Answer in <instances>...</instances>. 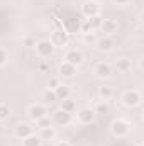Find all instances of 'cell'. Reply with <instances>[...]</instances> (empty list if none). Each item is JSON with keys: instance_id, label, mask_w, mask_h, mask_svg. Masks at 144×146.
<instances>
[{"instance_id": "cell-9", "label": "cell", "mask_w": 144, "mask_h": 146, "mask_svg": "<svg viewBox=\"0 0 144 146\" xmlns=\"http://www.w3.org/2000/svg\"><path fill=\"white\" fill-rule=\"evenodd\" d=\"M32 133H34V127H31V126H29V124H26V122L17 124V126H15V129H14V134H15V138H19V139H24V138L31 136Z\"/></svg>"}, {"instance_id": "cell-14", "label": "cell", "mask_w": 144, "mask_h": 146, "mask_svg": "<svg viewBox=\"0 0 144 146\" xmlns=\"http://www.w3.org/2000/svg\"><path fill=\"white\" fill-rule=\"evenodd\" d=\"M100 29L107 34V36H110V34H114V33H117V29H119V24L114 21V19H104L102 21V26H100Z\"/></svg>"}, {"instance_id": "cell-31", "label": "cell", "mask_w": 144, "mask_h": 146, "mask_svg": "<svg viewBox=\"0 0 144 146\" xmlns=\"http://www.w3.org/2000/svg\"><path fill=\"white\" fill-rule=\"evenodd\" d=\"M56 146H71V145H70L68 141H59V143H58Z\"/></svg>"}, {"instance_id": "cell-2", "label": "cell", "mask_w": 144, "mask_h": 146, "mask_svg": "<svg viewBox=\"0 0 144 146\" xmlns=\"http://www.w3.org/2000/svg\"><path fill=\"white\" fill-rule=\"evenodd\" d=\"M27 115H29V119L31 121H41V119H44V117H48V109H46V106L44 104H32L29 109H27Z\"/></svg>"}, {"instance_id": "cell-29", "label": "cell", "mask_w": 144, "mask_h": 146, "mask_svg": "<svg viewBox=\"0 0 144 146\" xmlns=\"http://www.w3.org/2000/svg\"><path fill=\"white\" fill-rule=\"evenodd\" d=\"M24 44L29 46V48H32V46H36V41H34L32 37H26V39H24Z\"/></svg>"}, {"instance_id": "cell-27", "label": "cell", "mask_w": 144, "mask_h": 146, "mask_svg": "<svg viewBox=\"0 0 144 146\" xmlns=\"http://www.w3.org/2000/svg\"><path fill=\"white\" fill-rule=\"evenodd\" d=\"M7 61H9V54H7V51H5V49H2V48H0V66H3Z\"/></svg>"}, {"instance_id": "cell-25", "label": "cell", "mask_w": 144, "mask_h": 146, "mask_svg": "<svg viewBox=\"0 0 144 146\" xmlns=\"http://www.w3.org/2000/svg\"><path fill=\"white\" fill-rule=\"evenodd\" d=\"M59 83H61V82H59V78H58V76H53V78H49V82H48V88L54 90Z\"/></svg>"}, {"instance_id": "cell-8", "label": "cell", "mask_w": 144, "mask_h": 146, "mask_svg": "<svg viewBox=\"0 0 144 146\" xmlns=\"http://www.w3.org/2000/svg\"><path fill=\"white\" fill-rule=\"evenodd\" d=\"M71 119H73V114H70V112H66L63 109H58L53 114V121H54L56 126H68V124H71Z\"/></svg>"}, {"instance_id": "cell-10", "label": "cell", "mask_w": 144, "mask_h": 146, "mask_svg": "<svg viewBox=\"0 0 144 146\" xmlns=\"http://www.w3.org/2000/svg\"><path fill=\"white\" fill-rule=\"evenodd\" d=\"M95 75L98 76V78H110L112 76V66L108 65V63H104V61H100V63H97L95 65Z\"/></svg>"}, {"instance_id": "cell-17", "label": "cell", "mask_w": 144, "mask_h": 146, "mask_svg": "<svg viewBox=\"0 0 144 146\" xmlns=\"http://www.w3.org/2000/svg\"><path fill=\"white\" fill-rule=\"evenodd\" d=\"M115 68H117L119 72H129V70L132 68V61H131L129 58H119V60L115 61Z\"/></svg>"}, {"instance_id": "cell-19", "label": "cell", "mask_w": 144, "mask_h": 146, "mask_svg": "<svg viewBox=\"0 0 144 146\" xmlns=\"http://www.w3.org/2000/svg\"><path fill=\"white\" fill-rule=\"evenodd\" d=\"M42 145V141H41V138L37 136V134H31V136H27V138H24L22 139V146H41Z\"/></svg>"}, {"instance_id": "cell-28", "label": "cell", "mask_w": 144, "mask_h": 146, "mask_svg": "<svg viewBox=\"0 0 144 146\" xmlns=\"http://www.w3.org/2000/svg\"><path fill=\"white\" fill-rule=\"evenodd\" d=\"M83 39H85V42H97V36H95V33H88V34H83Z\"/></svg>"}, {"instance_id": "cell-26", "label": "cell", "mask_w": 144, "mask_h": 146, "mask_svg": "<svg viewBox=\"0 0 144 146\" xmlns=\"http://www.w3.org/2000/svg\"><path fill=\"white\" fill-rule=\"evenodd\" d=\"M36 126H37V129H42V127H48V126H53V124H51V121H49L48 117H44V119L37 121V122H36Z\"/></svg>"}, {"instance_id": "cell-23", "label": "cell", "mask_w": 144, "mask_h": 146, "mask_svg": "<svg viewBox=\"0 0 144 146\" xmlns=\"http://www.w3.org/2000/svg\"><path fill=\"white\" fill-rule=\"evenodd\" d=\"M98 95H100L104 100H107V99H110V97L114 95V92H112L110 87H100V88H98Z\"/></svg>"}, {"instance_id": "cell-5", "label": "cell", "mask_w": 144, "mask_h": 146, "mask_svg": "<svg viewBox=\"0 0 144 146\" xmlns=\"http://www.w3.org/2000/svg\"><path fill=\"white\" fill-rule=\"evenodd\" d=\"M122 104H124L126 107H129V109L139 106V104H141V94L136 92V90H127V92L122 95Z\"/></svg>"}, {"instance_id": "cell-30", "label": "cell", "mask_w": 144, "mask_h": 146, "mask_svg": "<svg viewBox=\"0 0 144 146\" xmlns=\"http://www.w3.org/2000/svg\"><path fill=\"white\" fill-rule=\"evenodd\" d=\"M114 3H117V5H126V3H129L131 0H112Z\"/></svg>"}, {"instance_id": "cell-20", "label": "cell", "mask_w": 144, "mask_h": 146, "mask_svg": "<svg viewBox=\"0 0 144 146\" xmlns=\"http://www.w3.org/2000/svg\"><path fill=\"white\" fill-rule=\"evenodd\" d=\"M93 110H95L97 115H107L108 112H110V107H108V104L105 100H102V102H98V104L93 107Z\"/></svg>"}, {"instance_id": "cell-3", "label": "cell", "mask_w": 144, "mask_h": 146, "mask_svg": "<svg viewBox=\"0 0 144 146\" xmlns=\"http://www.w3.org/2000/svg\"><path fill=\"white\" fill-rule=\"evenodd\" d=\"M81 14L88 19V17H93V15H98L100 14V3L97 0H85L81 3Z\"/></svg>"}, {"instance_id": "cell-7", "label": "cell", "mask_w": 144, "mask_h": 146, "mask_svg": "<svg viewBox=\"0 0 144 146\" xmlns=\"http://www.w3.org/2000/svg\"><path fill=\"white\" fill-rule=\"evenodd\" d=\"M68 33L66 31H63V29H58V31H54L53 34H51V42H53V46L54 48H63V46H66L68 44Z\"/></svg>"}, {"instance_id": "cell-1", "label": "cell", "mask_w": 144, "mask_h": 146, "mask_svg": "<svg viewBox=\"0 0 144 146\" xmlns=\"http://www.w3.org/2000/svg\"><path fill=\"white\" fill-rule=\"evenodd\" d=\"M129 122L127 121H124V119H115V121H112V124H110V133L115 136V138H124V136H127V133H129Z\"/></svg>"}, {"instance_id": "cell-15", "label": "cell", "mask_w": 144, "mask_h": 146, "mask_svg": "<svg viewBox=\"0 0 144 146\" xmlns=\"http://www.w3.org/2000/svg\"><path fill=\"white\" fill-rule=\"evenodd\" d=\"M59 75L61 76H65V78H73L75 75H76V66H73L70 63H61V66H59Z\"/></svg>"}, {"instance_id": "cell-21", "label": "cell", "mask_w": 144, "mask_h": 146, "mask_svg": "<svg viewBox=\"0 0 144 146\" xmlns=\"http://www.w3.org/2000/svg\"><path fill=\"white\" fill-rule=\"evenodd\" d=\"M88 21V24H90V27H92V31H97V29H100V26H102V21H104V17L98 14V15H93V17H88L87 19Z\"/></svg>"}, {"instance_id": "cell-24", "label": "cell", "mask_w": 144, "mask_h": 146, "mask_svg": "<svg viewBox=\"0 0 144 146\" xmlns=\"http://www.w3.org/2000/svg\"><path fill=\"white\" fill-rule=\"evenodd\" d=\"M9 115H10V109H9V106L0 104V121H5Z\"/></svg>"}, {"instance_id": "cell-22", "label": "cell", "mask_w": 144, "mask_h": 146, "mask_svg": "<svg viewBox=\"0 0 144 146\" xmlns=\"http://www.w3.org/2000/svg\"><path fill=\"white\" fill-rule=\"evenodd\" d=\"M61 109L66 110V112H70V114H73V112L76 110V102L71 100V99H65V100H61Z\"/></svg>"}, {"instance_id": "cell-32", "label": "cell", "mask_w": 144, "mask_h": 146, "mask_svg": "<svg viewBox=\"0 0 144 146\" xmlns=\"http://www.w3.org/2000/svg\"><path fill=\"white\" fill-rule=\"evenodd\" d=\"M0 129H2V126H0Z\"/></svg>"}, {"instance_id": "cell-18", "label": "cell", "mask_w": 144, "mask_h": 146, "mask_svg": "<svg viewBox=\"0 0 144 146\" xmlns=\"http://www.w3.org/2000/svg\"><path fill=\"white\" fill-rule=\"evenodd\" d=\"M42 102H44V106H51V104L58 102L54 90H51V88H46V90H44V94H42Z\"/></svg>"}, {"instance_id": "cell-13", "label": "cell", "mask_w": 144, "mask_h": 146, "mask_svg": "<svg viewBox=\"0 0 144 146\" xmlns=\"http://www.w3.org/2000/svg\"><path fill=\"white\" fill-rule=\"evenodd\" d=\"M37 136L41 138V141H54L56 139V129L53 126L42 127V129H39V134Z\"/></svg>"}, {"instance_id": "cell-16", "label": "cell", "mask_w": 144, "mask_h": 146, "mask_svg": "<svg viewBox=\"0 0 144 146\" xmlns=\"http://www.w3.org/2000/svg\"><path fill=\"white\" fill-rule=\"evenodd\" d=\"M97 46L100 51L104 53H108L114 49V39L112 37H102V39H97Z\"/></svg>"}, {"instance_id": "cell-12", "label": "cell", "mask_w": 144, "mask_h": 146, "mask_svg": "<svg viewBox=\"0 0 144 146\" xmlns=\"http://www.w3.org/2000/svg\"><path fill=\"white\" fill-rule=\"evenodd\" d=\"M54 94H56V99L61 102V100H65V99H70L71 88H70V85H66V83H59V85L54 88Z\"/></svg>"}, {"instance_id": "cell-4", "label": "cell", "mask_w": 144, "mask_h": 146, "mask_svg": "<svg viewBox=\"0 0 144 146\" xmlns=\"http://www.w3.org/2000/svg\"><path fill=\"white\" fill-rule=\"evenodd\" d=\"M54 46H53V42L49 41V39H42V41H39L36 42V53L41 56V58H49L53 53H54Z\"/></svg>"}, {"instance_id": "cell-11", "label": "cell", "mask_w": 144, "mask_h": 146, "mask_svg": "<svg viewBox=\"0 0 144 146\" xmlns=\"http://www.w3.org/2000/svg\"><path fill=\"white\" fill-rule=\"evenodd\" d=\"M65 60H66V63H70V65H73V66L78 68V66L83 63V54H81L80 51H76V49H71V51L66 53Z\"/></svg>"}, {"instance_id": "cell-6", "label": "cell", "mask_w": 144, "mask_h": 146, "mask_svg": "<svg viewBox=\"0 0 144 146\" xmlns=\"http://www.w3.org/2000/svg\"><path fill=\"white\" fill-rule=\"evenodd\" d=\"M76 117H78V121L81 124H92V122H95L97 114H95V110L90 109V107H83V109H80L76 112Z\"/></svg>"}]
</instances>
